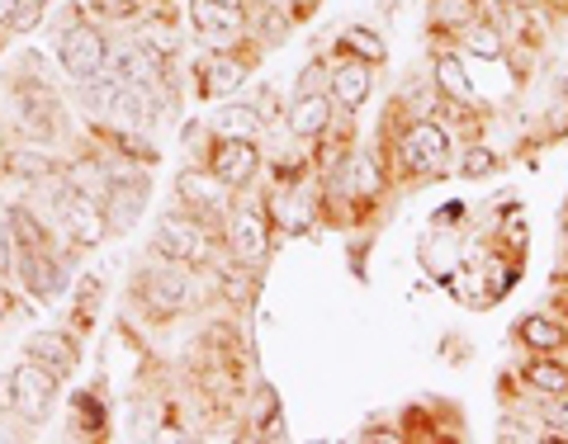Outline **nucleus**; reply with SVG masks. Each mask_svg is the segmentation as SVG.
Returning <instances> with one entry per match:
<instances>
[{
  "instance_id": "39",
  "label": "nucleus",
  "mask_w": 568,
  "mask_h": 444,
  "mask_svg": "<svg viewBox=\"0 0 568 444\" xmlns=\"http://www.w3.org/2000/svg\"><path fill=\"white\" fill-rule=\"evenodd\" d=\"M294 6H298V14H304V10H308V6H313V0H294Z\"/></svg>"
},
{
  "instance_id": "29",
  "label": "nucleus",
  "mask_w": 568,
  "mask_h": 444,
  "mask_svg": "<svg viewBox=\"0 0 568 444\" xmlns=\"http://www.w3.org/2000/svg\"><path fill=\"white\" fill-rule=\"evenodd\" d=\"M81 10H91L95 20H104V24H133L142 14L138 0H85Z\"/></svg>"
},
{
  "instance_id": "35",
  "label": "nucleus",
  "mask_w": 568,
  "mask_h": 444,
  "mask_svg": "<svg viewBox=\"0 0 568 444\" xmlns=\"http://www.w3.org/2000/svg\"><path fill=\"white\" fill-rule=\"evenodd\" d=\"M10 312H14V289H6V283H0V322H6Z\"/></svg>"
},
{
  "instance_id": "25",
  "label": "nucleus",
  "mask_w": 568,
  "mask_h": 444,
  "mask_svg": "<svg viewBox=\"0 0 568 444\" xmlns=\"http://www.w3.org/2000/svg\"><path fill=\"white\" fill-rule=\"evenodd\" d=\"M6 233L14 237V246H52V227L33 218L29 204H10L6 208Z\"/></svg>"
},
{
  "instance_id": "13",
  "label": "nucleus",
  "mask_w": 568,
  "mask_h": 444,
  "mask_svg": "<svg viewBox=\"0 0 568 444\" xmlns=\"http://www.w3.org/2000/svg\"><path fill=\"white\" fill-rule=\"evenodd\" d=\"M375 71L379 66L351 58V52H346V58H336L332 76H327V95H332L336 110H342V114H361L369 104V95H375Z\"/></svg>"
},
{
  "instance_id": "18",
  "label": "nucleus",
  "mask_w": 568,
  "mask_h": 444,
  "mask_svg": "<svg viewBox=\"0 0 568 444\" xmlns=\"http://www.w3.org/2000/svg\"><path fill=\"white\" fill-rule=\"evenodd\" d=\"M517 341L530 354H564L568 350V322L564 317H549V312H530L517 322Z\"/></svg>"
},
{
  "instance_id": "31",
  "label": "nucleus",
  "mask_w": 568,
  "mask_h": 444,
  "mask_svg": "<svg viewBox=\"0 0 568 444\" xmlns=\"http://www.w3.org/2000/svg\"><path fill=\"white\" fill-rule=\"evenodd\" d=\"M540 421H545V440H568V388L555 397H545Z\"/></svg>"
},
{
  "instance_id": "24",
  "label": "nucleus",
  "mask_w": 568,
  "mask_h": 444,
  "mask_svg": "<svg viewBox=\"0 0 568 444\" xmlns=\"http://www.w3.org/2000/svg\"><path fill=\"white\" fill-rule=\"evenodd\" d=\"M6 166H10L14 180H24V185H39L43 175L62 171V162H58V156H52L48 147H14V152L6 156Z\"/></svg>"
},
{
  "instance_id": "12",
  "label": "nucleus",
  "mask_w": 568,
  "mask_h": 444,
  "mask_svg": "<svg viewBox=\"0 0 568 444\" xmlns=\"http://www.w3.org/2000/svg\"><path fill=\"white\" fill-rule=\"evenodd\" d=\"M10 379H14V412H20L24 421H48L52 416V406H58V374H48L43 364H33L24 360L20 369H10Z\"/></svg>"
},
{
  "instance_id": "40",
  "label": "nucleus",
  "mask_w": 568,
  "mask_h": 444,
  "mask_svg": "<svg viewBox=\"0 0 568 444\" xmlns=\"http://www.w3.org/2000/svg\"><path fill=\"white\" fill-rule=\"evenodd\" d=\"M0 52H6V43H0Z\"/></svg>"
},
{
  "instance_id": "10",
  "label": "nucleus",
  "mask_w": 568,
  "mask_h": 444,
  "mask_svg": "<svg viewBox=\"0 0 568 444\" xmlns=\"http://www.w3.org/2000/svg\"><path fill=\"white\" fill-rule=\"evenodd\" d=\"M14 279L29 298L52 303L67 289V265L58 260V246H14Z\"/></svg>"
},
{
  "instance_id": "26",
  "label": "nucleus",
  "mask_w": 568,
  "mask_h": 444,
  "mask_svg": "<svg viewBox=\"0 0 568 444\" xmlns=\"http://www.w3.org/2000/svg\"><path fill=\"white\" fill-rule=\"evenodd\" d=\"M336 52H351V58H361V62H369V66H384V62H388L384 39H379L375 29H365V24H351L342 39H336Z\"/></svg>"
},
{
  "instance_id": "7",
  "label": "nucleus",
  "mask_w": 568,
  "mask_h": 444,
  "mask_svg": "<svg viewBox=\"0 0 568 444\" xmlns=\"http://www.w3.org/2000/svg\"><path fill=\"white\" fill-rule=\"evenodd\" d=\"M271 213H265V204H233L223 218V241H227V256L242 260V265H261L265 256H271Z\"/></svg>"
},
{
  "instance_id": "19",
  "label": "nucleus",
  "mask_w": 568,
  "mask_h": 444,
  "mask_svg": "<svg viewBox=\"0 0 568 444\" xmlns=\"http://www.w3.org/2000/svg\"><path fill=\"white\" fill-rule=\"evenodd\" d=\"M432 81H436V95H450V100H465V104H484L455 48H436L432 52Z\"/></svg>"
},
{
  "instance_id": "38",
  "label": "nucleus",
  "mask_w": 568,
  "mask_h": 444,
  "mask_svg": "<svg viewBox=\"0 0 568 444\" xmlns=\"http://www.w3.org/2000/svg\"><path fill=\"white\" fill-rule=\"evenodd\" d=\"M227 6H237V10H246V6H252V0H227Z\"/></svg>"
},
{
  "instance_id": "4",
  "label": "nucleus",
  "mask_w": 568,
  "mask_h": 444,
  "mask_svg": "<svg viewBox=\"0 0 568 444\" xmlns=\"http://www.w3.org/2000/svg\"><path fill=\"white\" fill-rule=\"evenodd\" d=\"M252 66H256V39L237 48H209L194 62V91H200V100H233Z\"/></svg>"
},
{
  "instance_id": "1",
  "label": "nucleus",
  "mask_w": 568,
  "mask_h": 444,
  "mask_svg": "<svg viewBox=\"0 0 568 444\" xmlns=\"http://www.w3.org/2000/svg\"><path fill=\"white\" fill-rule=\"evenodd\" d=\"M450 152H455V137L446 133V123L436 114H417L398 133L384 137L379 166L388 180H432V175L450 166Z\"/></svg>"
},
{
  "instance_id": "11",
  "label": "nucleus",
  "mask_w": 568,
  "mask_h": 444,
  "mask_svg": "<svg viewBox=\"0 0 568 444\" xmlns=\"http://www.w3.org/2000/svg\"><path fill=\"white\" fill-rule=\"evenodd\" d=\"M190 24L200 39H209V48H237L252 39L246 10L227 6V0H190Z\"/></svg>"
},
{
  "instance_id": "9",
  "label": "nucleus",
  "mask_w": 568,
  "mask_h": 444,
  "mask_svg": "<svg viewBox=\"0 0 568 444\" xmlns=\"http://www.w3.org/2000/svg\"><path fill=\"white\" fill-rule=\"evenodd\" d=\"M233 194L237 189H227L209 166H181V175H175V199H181V208L200 213L209 227H223L227 208H233Z\"/></svg>"
},
{
  "instance_id": "6",
  "label": "nucleus",
  "mask_w": 568,
  "mask_h": 444,
  "mask_svg": "<svg viewBox=\"0 0 568 444\" xmlns=\"http://www.w3.org/2000/svg\"><path fill=\"white\" fill-rule=\"evenodd\" d=\"M52 52H58V66L71 81H91L110 62V39H104V29H95V20H81V10H71V24L62 29Z\"/></svg>"
},
{
  "instance_id": "21",
  "label": "nucleus",
  "mask_w": 568,
  "mask_h": 444,
  "mask_svg": "<svg viewBox=\"0 0 568 444\" xmlns=\"http://www.w3.org/2000/svg\"><path fill=\"white\" fill-rule=\"evenodd\" d=\"M474 20H484V6H478V0H432V20H426V29H432L436 39H459Z\"/></svg>"
},
{
  "instance_id": "23",
  "label": "nucleus",
  "mask_w": 568,
  "mask_h": 444,
  "mask_svg": "<svg viewBox=\"0 0 568 444\" xmlns=\"http://www.w3.org/2000/svg\"><path fill=\"white\" fill-rule=\"evenodd\" d=\"M459 52H474V58H484V62H497V58L507 52V33H503V24H497L493 14L474 20L465 33H459Z\"/></svg>"
},
{
  "instance_id": "22",
  "label": "nucleus",
  "mask_w": 568,
  "mask_h": 444,
  "mask_svg": "<svg viewBox=\"0 0 568 444\" xmlns=\"http://www.w3.org/2000/svg\"><path fill=\"white\" fill-rule=\"evenodd\" d=\"M521 383L540 397H555L568 388V360L564 354H530V360L521 364Z\"/></svg>"
},
{
  "instance_id": "34",
  "label": "nucleus",
  "mask_w": 568,
  "mask_h": 444,
  "mask_svg": "<svg viewBox=\"0 0 568 444\" xmlns=\"http://www.w3.org/2000/svg\"><path fill=\"white\" fill-rule=\"evenodd\" d=\"M0 416H14V379L0 374Z\"/></svg>"
},
{
  "instance_id": "32",
  "label": "nucleus",
  "mask_w": 568,
  "mask_h": 444,
  "mask_svg": "<svg viewBox=\"0 0 568 444\" xmlns=\"http://www.w3.org/2000/svg\"><path fill=\"white\" fill-rule=\"evenodd\" d=\"M459 171L465 175H488V171H497V156L484 147V142H469V147L459 152Z\"/></svg>"
},
{
  "instance_id": "30",
  "label": "nucleus",
  "mask_w": 568,
  "mask_h": 444,
  "mask_svg": "<svg viewBox=\"0 0 568 444\" xmlns=\"http://www.w3.org/2000/svg\"><path fill=\"white\" fill-rule=\"evenodd\" d=\"M327 76H332V62L317 52V58L304 62V71H298V81H294V91L298 95H323L327 91Z\"/></svg>"
},
{
  "instance_id": "15",
  "label": "nucleus",
  "mask_w": 568,
  "mask_h": 444,
  "mask_svg": "<svg viewBox=\"0 0 568 444\" xmlns=\"http://www.w3.org/2000/svg\"><path fill=\"white\" fill-rule=\"evenodd\" d=\"M336 104H332V95L323 91V95H294V104H290V137L294 142H323L327 133H332V123H336Z\"/></svg>"
},
{
  "instance_id": "33",
  "label": "nucleus",
  "mask_w": 568,
  "mask_h": 444,
  "mask_svg": "<svg viewBox=\"0 0 568 444\" xmlns=\"http://www.w3.org/2000/svg\"><path fill=\"white\" fill-rule=\"evenodd\" d=\"M545 133L549 137H568V91H559L555 104L545 110Z\"/></svg>"
},
{
  "instance_id": "5",
  "label": "nucleus",
  "mask_w": 568,
  "mask_h": 444,
  "mask_svg": "<svg viewBox=\"0 0 568 444\" xmlns=\"http://www.w3.org/2000/svg\"><path fill=\"white\" fill-rule=\"evenodd\" d=\"M265 213H271V227L284 237H308L317 218H323V194H317L313 175L308 180H275L265 194Z\"/></svg>"
},
{
  "instance_id": "16",
  "label": "nucleus",
  "mask_w": 568,
  "mask_h": 444,
  "mask_svg": "<svg viewBox=\"0 0 568 444\" xmlns=\"http://www.w3.org/2000/svg\"><path fill=\"white\" fill-rule=\"evenodd\" d=\"M24 360L43 364L48 374H58V379H71L77 374V364H81V350H77V341H71L67 331H33L24 341Z\"/></svg>"
},
{
  "instance_id": "36",
  "label": "nucleus",
  "mask_w": 568,
  "mask_h": 444,
  "mask_svg": "<svg viewBox=\"0 0 568 444\" xmlns=\"http://www.w3.org/2000/svg\"><path fill=\"white\" fill-rule=\"evenodd\" d=\"M142 10H166V0H138Z\"/></svg>"
},
{
  "instance_id": "3",
  "label": "nucleus",
  "mask_w": 568,
  "mask_h": 444,
  "mask_svg": "<svg viewBox=\"0 0 568 444\" xmlns=\"http://www.w3.org/2000/svg\"><path fill=\"white\" fill-rule=\"evenodd\" d=\"M209 246H213V227L190 208H175L156 223V237H152V256L175 260V265H190V270H204L209 265Z\"/></svg>"
},
{
  "instance_id": "28",
  "label": "nucleus",
  "mask_w": 568,
  "mask_h": 444,
  "mask_svg": "<svg viewBox=\"0 0 568 444\" xmlns=\"http://www.w3.org/2000/svg\"><path fill=\"white\" fill-rule=\"evenodd\" d=\"M71 431L77 435H104V406L91 397V393H77L71 397Z\"/></svg>"
},
{
  "instance_id": "37",
  "label": "nucleus",
  "mask_w": 568,
  "mask_h": 444,
  "mask_svg": "<svg viewBox=\"0 0 568 444\" xmlns=\"http://www.w3.org/2000/svg\"><path fill=\"white\" fill-rule=\"evenodd\" d=\"M545 6H549V10H568V0H545Z\"/></svg>"
},
{
  "instance_id": "2",
  "label": "nucleus",
  "mask_w": 568,
  "mask_h": 444,
  "mask_svg": "<svg viewBox=\"0 0 568 444\" xmlns=\"http://www.w3.org/2000/svg\"><path fill=\"white\" fill-rule=\"evenodd\" d=\"M133 303L152 317V322H171L175 312H185L190 303V265H175L152 256V265H142L133 279Z\"/></svg>"
},
{
  "instance_id": "27",
  "label": "nucleus",
  "mask_w": 568,
  "mask_h": 444,
  "mask_svg": "<svg viewBox=\"0 0 568 444\" xmlns=\"http://www.w3.org/2000/svg\"><path fill=\"white\" fill-rule=\"evenodd\" d=\"M256 265H242V260H233V265H223L219 270V293L227 298L233 308H246L256 298Z\"/></svg>"
},
{
  "instance_id": "17",
  "label": "nucleus",
  "mask_w": 568,
  "mask_h": 444,
  "mask_svg": "<svg viewBox=\"0 0 568 444\" xmlns=\"http://www.w3.org/2000/svg\"><path fill=\"white\" fill-rule=\"evenodd\" d=\"M204 128L213 137H252L261 142L265 133V114H261V104H242V100H227L219 104V110H209V123Z\"/></svg>"
},
{
  "instance_id": "8",
  "label": "nucleus",
  "mask_w": 568,
  "mask_h": 444,
  "mask_svg": "<svg viewBox=\"0 0 568 444\" xmlns=\"http://www.w3.org/2000/svg\"><path fill=\"white\" fill-rule=\"evenodd\" d=\"M204 166L219 175L227 189H246V185L261 180L265 156H261V142H252V137H213V133H209Z\"/></svg>"
},
{
  "instance_id": "14",
  "label": "nucleus",
  "mask_w": 568,
  "mask_h": 444,
  "mask_svg": "<svg viewBox=\"0 0 568 444\" xmlns=\"http://www.w3.org/2000/svg\"><path fill=\"white\" fill-rule=\"evenodd\" d=\"M123 166V162H119ZM148 194H152V180H148V171H138V175H114V185L110 194H104V218H110V237L119 233H129V227L142 218V208H148Z\"/></svg>"
},
{
  "instance_id": "20",
  "label": "nucleus",
  "mask_w": 568,
  "mask_h": 444,
  "mask_svg": "<svg viewBox=\"0 0 568 444\" xmlns=\"http://www.w3.org/2000/svg\"><path fill=\"white\" fill-rule=\"evenodd\" d=\"M133 43H142L162 62H175V52H181V43H175V20L166 10H142L133 20Z\"/></svg>"
}]
</instances>
